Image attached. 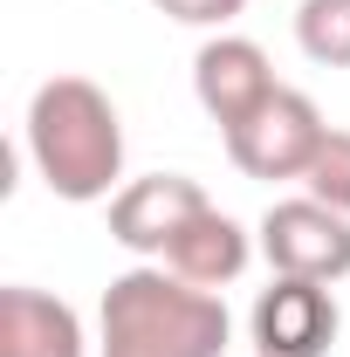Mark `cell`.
Wrapping results in <instances>:
<instances>
[{
    "instance_id": "6da1fadb",
    "label": "cell",
    "mask_w": 350,
    "mask_h": 357,
    "mask_svg": "<svg viewBox=\"0 0 350 357\" xmlns=\"http://www.w3.org/2000/svg\"><path fill=\"white\" fill-rule=\"evenodd\" d=\"M28 151L55 199L89 206L124 172V124L89 76H48L28 103Z\"/></svg>"
},
{
    "instance_id": "7a4b0ae2",
    "label": "cell",
    "mask_w": 350,
    "mask_h": 357,
    "mask_svg": "<svg viewBox=\"0 0 350 357\" xmlns=\"http://www.w3.org/2000/svg\"><path fill=\"white\" fill-rule=\"evenodd\" d=\"M227 303L165 268H131L103 289V357H220Z\"/></svg>"
},
{
    "instance_id": "3957f363",
    "label": "cell",
    "mask_w": 350,
    "mask_h": 357,
    "mask_svg": "<svg viewBox=\"0 0 350 357\" xmlns=\"http://www.w3.org/2000/svg\"><path fill=\"white\" fill-rule=\"evenodd\" d=\"M323 137H330V124L316 117V103L303 89H275L254 117H241L227 131V158L248 178H303Z\"/></svg>"
},
{
    "instance_id": "277c9868",
    "label": "cell",
    "mask_w": 350,
    "mask_h": 357,
    "mask_svg": "<svg viewBox=\"0 0 350 357\" xmlns=\"http://www.w3.org/2000/svg\"><path fill=\"white\" fill-rule=\"evenodd\" d=\"M261 255L275 275L296 282H344L350 275V213L323 199H282L261 220Z\"/></svg>"
},
{
    "instance_id": "5b68a950",
    "label": "cell",
    "mask_w": 350,
    "mask_h": 357,
    "mask_svg": "<svg viewBox=\"0 0 350 357\" xmlns=\"http://www.w3.org/2000/svg\"><path fill=\"white\" fill-rule=\"evenodd\" d=\"M337 330H344V310H337L330 282L275 275V289H261V303H254V344H261V357H330Z\"/></svg>"
},
{
    "instance_id": "8992f818",
    "label": "cell",
    "mask_w": 350,
    "mask_h": 357,
    "mask_svg": "<svg viewBox=\"0 0 350 357\" xmlns=\"http://www.w3.org/2000/svg\"><path fill=\"white\" fill-rule=\"evenodd\" d=\"M199 213H206L199 178L151 172V178H131V185L110 199V241H124L131 255H158V261H165V248H172Z\"/></svg>"
},
{
    "instance_id": "52a82bcc",
    "label": "cell",
    "mask_w": 350,
    "mask_h": 357,
    "mask_svg": "<svg viewBox=\"0 0 350 357\" xmlns=\"http://www.w3.org/2000/svg\"><path fill=\"white\" fill-rule=\"evenodd\" d=\"M192 89H199V103H206V117H213L220 131H234V124L254 117L282 83H275V69H268V55L254 42L220 35V42L199 48V62H192Z\"/></svg>"
},
{
    "instance_id": "ba28073f",
    "label": "cell",
    "mask_w": 350,
    "mask_h": 357,
    "mask_svg": "<svg viewBox=\"0 0 350 357\" xmlns=\"http://www.w3.org/2000/svg\"><path fill=\"white\" fill-rule=\"evenodd\" d=\"M0 357H83V323L42 289H0Z\"/></svg>"
},
{
    "instance_id": "9c48e42d",
    "label": "cell",
    "mask_w": 350,
    "mask_h": 357,
    "mask_svg": "<svg viewBox=\"0 0 350 357\" xmlns=\"http://www.w3.org/2000/svg\"><path fill=\"white\" fill-rule=\"evenodd\" d=\"M165 268H172L178 282H192V289H220V282H234V275L248 268V234L227 220L220 206H206V213L165 248Z\"/></svg>"
},
{
    "instance_id": "30bf717a",
    "label": "cell",
    "mask_w": 350,
    "mask_h": 357,
    "mask_svg": "<svg viewBox=\"0 0 350 357\" xmlns=\"http://www.w3.org/2000/svg\"><path fill=\"white\" fill-rule=\"evenodd\" d=\"M296 42L323 69H350V0H303L296 7Z\"/></svg>"
},
{
    "instance_id": "8fae6325",
    "label": "cell",
    "mask_w": 350,
    "mask_h": 357,
    "mask_svg": "<svg viewBox=\"0 0 350 357\" xmlns=\"http://www.w3.org/2000/svg\"><path fill=\"white\" fill-rule=\"evenodd\" d=\"M303 185H309V199H323V206L350 213V131H330L323 144H316Z\"/></svg>"
},
{
    "instance_id": "7c38bea8",
    "label": "cell",
    "mask_w": 350,
    "mask_h": 357,
    "mask_svg": "<svg viewBox=\"0 0 350 357\" xmlns=\"http://www.w3.org/2000/svg\"><path fill=\"white\" fill-rule=\"evenodd\" d=\"M158 14H172V21H185V28H220V21H234L248 0H151Z\"/></svg>"
}]
</instances>
